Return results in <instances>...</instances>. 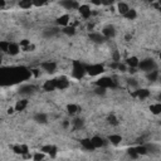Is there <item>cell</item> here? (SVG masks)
Listing matches in <instances>:
<instances>
[{
  "instance_id": "obj_15",
  "label": "cell",
  "mask_w": 161,
  "mask_h": 161,
  "mask_svg": "<svg viewBox=\"0 0 161 161\" xmlns=\"http://www.w3.org/2000/svg\"><path fill=\"white\" fill-rule=\"evenodd\" d=\"M158 77H160L158 69H155V70H151V72L146 73V78H147V80H150L151 83L157 82V80H158Z\"/></svg>"
},
{
  "instance_id": "obj_20",
  "label": "cell",
  "mask_w": 161,
  "mask_h": 161,
  "mask_svg": "<svg viewBox=\"0 0 161 161\" xmlns=\"http://www.w3.org/2000/svg\"><path fill=\"white\" fill-rule=\"evenodd\" d=\"M33 92H34V87L30 86V84H25V86H23V87L20 88V91H19V93L23 94V96H29V94H31Z\"/></svg>"
},
{
  "instance_id": "obj_8",
  "label": "cell",
  "mask_w": 161,
  "mask_h": 161,
  "mask_svg": "<svg viewBox=\"0 0 161 161\" xmlns=\"http://www.w3.org/2000/svg\"><path fill=\"white\" fill-rule=\"evenodd\" d=\"M89 140H91V143H92V146H93L94 150H96V148H99V147H103L104 143H106L104 138L101 137V136H93V137H91Z\"/></svg>"
},
{
  "instance_id": "obj_22",
  "label": "cell",
  "mask_w": 161,
  "mask_h": 161,
  "mask_svg": "<svg viewBox=\"0 0 161 161\" xmlns=\"http://www.w3.org/2000/svg\"><path fill=\"white\" fill-rule=\"evenodd\" d=\"M18 6L20 9H23V10H29L30 8H33V1H30V0H23L20 3H18Z\"/></svg>"
},
{
  "instance_id": "obj_21",
  "label": "cell",
  "mask_w": 161,
  "mask_h": 161,
  "mask_svg": "<svg viewBox=\"0 0 161 161\" xmlns=\"http://www.w3.org/2000/svg\"><path fill=\"white\" fill-rule=\"evenodd\" d=\"M44 91H54L55 89V79H48L43 84Z\"/></svg>"
},
{
  "instance_id": "obj_28",
  "label": "cell",
  "mask_w": 161,
  "mask_h": 161,
  "mask_svg": "<svg viewBox=\"0 0 161 161\" xmlns=\"http://www.w3.org/2000/svg\"><path fill=\"white\" fill-rule=\"evenodd\" d=\"M94 93H96V94H98V96H104V94L107 93V89H106V88H102V87L96 86V88H94Z\"/></svg>"
},
{
  "instance_id": "obj_12",
  "label": "cell",
  "mask_w": 161,
  "mask_h": 161,
  "mask_svg": "<svg viewBox=\"0 0 161 161\" xmlns=\"http://www.w3.org/2000/svg\"><path fill=\"white\" fill-rule=\"evenodd\" d=\"M91 75H99L102 72H103V67L101 65V64H92L89 68H88V70H87Z\"/></svg>"
},
{
  "instance_id": "obj_3",
  "label": "cell",
  "mask_w": 161,
  "mask_h": 161,
  "mask_svg": "<svg viewBox=\"0 0 161 161\" xmlns=\"http://www.w3.org/2000/svg\"><path fill=\"white\" fill-rule=\"evenodd\" d=\"M57 25L62 26V28H65V26L70 25V16H69V14H67V13L60 14L57 18Z\"/></svg>"
},
{
  "instance_id": "obj_2",
  "label": "cell",
  "mask_w": 161,
  "mask_h": 161,
  "mask_svg": "<svg viewBox=\"0 0 161 161\" xmlns=\"http://www.w3.org/2000/svg\"><path fill=\"white\" fill-rule=\"evenodd\" d=\"M77 10H78L79 15L82 16V19H84V20H88L91 18V15H92V9H91V6L88 4H79Z\"/></svg>"
},
{
  "instance_id": "obj_23",
  "label": "cell",
  "mask_w": 161,
  "mask_h": 161,
  "mask_svg": "<svg viewBox=\"0 0 161 161\" xmlns=\"http://www.w3.org/2000/svg\"><path fill=\"white\" fill-rule=\"evenodd\" d=\"M123 18L127 19V20H135V19L137 18V11H136L135 9H131V8H130V10L123 15Z\"/></svg>"
},
{
  "instance_id": "obj_24",
  "label": "cell",
  "mask_w": 161,
  "mask_h": 161,
  "mask_svg": "<svg viewBox=\"0 0 161 161\" xmlns=\"http://www.w3.org/2000/svg\"><path fill=\"white\" fill-rule=\"evenodd\" d=\"M150 111H151V113H153V114H158V113L161 112V103H160V102L151 103V106H150Z\"/></svg>"
},
{
  "instance_id": "obj_14",
  "label": "cell",
  "mask_w": 161,
  "mask_h": 161,
  "mask_svg": "<svg viewBox=\"0 0 161 161\" xmlns=\"http://www.w3.org/2000/svg\"><path fill=\"white\" fill-rule=\"evenodd\" d=\"M20 52V47L19 44L14 43V42H9V48H8V53L10 55H16Z\"/></svg>"
},
{
  "instance_id": "obj_16",
  "label": "cell",
  "mask_w": 161,
  "mask_h": 161,
  "mask_svg": "<svg viewBox=\"0 0 161 161\" xmlns=\"http://www.w3.org/2000/svg\"><path fill=\"white\" fill-rule=\"evenodd\" d=\"M60 6H63L65 10H73V9H78L79 3H75V1H62Z\"/></svg>"
},
{
  "instance_id": "obj_26",
  "label": "cell",
  "mask_w": 161,
  "mask_h": 161,
  "mask_svg": "<svg viewBox=\"0 0 161 161\" xmlns=\"http://www.w3.org/2000/svg\"><path fill=\"white\" fill-rule=\"evenodd\" d=\"M44 157H45V153H44V152H42V151H35V152L31 155L33 161H43V160H44Z\"/></svg>"
},
{
  "instance_id": "obj_1",
  "label": "cell",
  "mask_w": 161,
  "mask_h": 161,
  "mask_svg": "<svg viewBox=\"0 0 161 161\" xmlns=\"http://www.w3.org/2000/svg\"><path fill=\"white\" fill-rule=\"evenodd\" d=\"M140 70H142L143 73H148L151 70H155L157 69V64L153 59L148 58V59H143V60H140L138 63V67H137Z\"/></svg>"
},
{
  "instance_id": "obj_11",
  "label": "cell",
  "mask_w": 161,
  "mask_h": 161,
  "mask_svg": "<svg viewBox=\"0 0 161 161\" xmlns=\"http://www.w3.org/2000/svg\"><path fill=\"white\" fill-rule=\"evenodd\" d=\"M138 63H140V59L137 57H135V55L127 58V60L125 62V64L127 65V68H133V69H137Z\"/></svg>"
},
{
  "instance_id": "obj_6",
  "label": "cell",
  "mask_w": 161,
  "mask_h": 161,
  "mask_svg": "<svg viewBox=\"0 0 161 161\" xmlns=\"http://www.w3.org/2000/svg\"><path fill=\"white\" fill-rule=\"evenodd\" d=\"M40 68L48 73H54L57 70V63L55 62H52V60H45L40 64Z\"/></svg>"
},
{
  "instance_id": "obj_4",
  "label": "cell",
  "mask_w": 161,
  "mask_h": 161,
  "mask_svg": "<svg viewBox=\"0 0 161 161\" xmlns=\"http://www.w3.org/2000/svg\"><path fill=\"white\" fill-rule=\"evenodd\" d=\"M101 34L104 36V39L107 40V39H111V38H113L114 35H116V29H114V26L113 25H106L102 30H101Z\"/></svg>"
},
{
  "instance_id": "obj_19",
  "label": "cell",
  "mask_w": 161,
  "mask_h": 161,
  "mask_svg": "<svg viewBox=\"0 0 161 161\" xmlns=\"http://www.w3.org/2000/svg\"><path fill=\"white\" fill-rule=\"evenodd\" d=\"M128 10H130V5H128L127 3L121 1V3H118V4H117V11H118L122 16H123Z\"/></svg>"
},
{
  "instance_id": "obj_27",
  "label": "cell",
  "mask_w": 161,
  "mask_h": 161,
  "mask_svg": "<svg viewBox=\"0 0 161 161\" xmlns=\"http://www.w3.org/2000/svg\"><path fill=\"white\" fill-rule=\"evenodd\" d=\"M67 109H68V113L69 114H77V112L79 111V107L77 104H74V103H70V104H68Z\"/></svg>"
},
{
  "instance_id": "obj_29",
  "label": "cell",
  "mask_w": 161,
  "mask_h": 161,
  "mask_svg": "<svg viewBox=\"0 0 161 161\" xmlns=\"http://www.w3.org/2000/svg\"><path fill=\"white\" fill-rule=\"evenodd\" d=\"M108 121H109V123L113 125V126H117V125L119 123V122H118V118H117L113 113H111V114L108 116Z\"/></svg>"
},
{
  "instance_id": "obj_17",
  "label": "cell",
  "mask_w": 161,
  "mask_h": 161,
  "mask_svg": "<svg viewBox=\"0 0 161 161\" xmlns=\"http://www.w3.org/2000/svg\"><path fill=\"white\" fill-rule=\"evenodd\" d=\"M108 141H109L112 145L117 146V145H119V143L122 142V136L118 135V133H111V135L108 136Z\"/></svg>"
},
{
  "instance_id": "obj_13",
  "label": "cell",
  "mask_w": 161,
  "mask_h": 161,
  "mask_svg": "<svg viewBox=\"0 0 161 161\" xmlns=\"http://www.w3.org/2000/svg\"><path fill=\"white\" fill-rule=\"evenodd\" d=\"M98 87H102V88H109V87H112L113 86V80L111 79V78H106V77H103V78H101V79H98V82L96 83Z\"/></svg>"
},
{
  "instance_id": "obj_10",
  "label": "cell",
  "mask_w": 161,
  "mask_h": 161,
  "mask_svg": "<svg viewBox=\"0 0 161 161\" xmlns=\"http://www.w3.org/2000/svg\"><path fill=\"white\" fill-rule=\"evenodd\" d=\"M28 106H29V101H28L26 98H23V99L16 101V103L14 104V109L18 111V112H21V111H24Z\"/></svg>"
},
{
  "instance_id": "obj_7",
  "label": "cell",
  "mask_w": 161,
  "mask_h": 161,
  "mask_svg": "<svg viewBox=\"0 0 161 161\" xmlns=\"http://www.w3.org/2000/svg\"><path fill=\"white\" fill-rule=\"evenodd\" d=\"M89 39H91V42H93V43H96V44H102V43H104V36L101 34V31H92L91 34H89Z\"/></svg>"
},
{
  "instance_id": "obj_25",
  "label": "cell",
  "mask_w": 161,
  "mask_h": 161,
  "mask_svg": "<svg viewBox=\"0 0 161 161\" xmlns=\"http://www.w3.org/2000/svg\"><path fill=\"white\" fill-rule=\"evenodd\" d=\"M80 145L83 146V148L84 150H87V151H93L94 148H93V146H92V143H91V140L89 138H83L82 141H80Z\"/></svg>"
},
{
  "instance_id": "obj_5",
  "label": "cell",
  "mask_w": 161,
  "mask_h": 161,
  "mask_svg": "<svg viewBox=\"0 0 161 161\" xmlns=\"http://www.w3.org/2000/svg\"><path fill=\"white\" fill-rule=\"evenodd\" d=\"M133 96L137 97L138 99L143 101V99H147V98L151 96V92H150L147 88H137V89H135Z\"/></svg>"
},
{
  "instance_id": "obj_30",
  "label": "cell",
  "mask_w": 161,
  "mask_h": 161,
  "mask_svg": "<svg viewBox=\"0 0 161 161\" xmlns=\"http://www.w3.org/2000/svg\"><path fill=\"white\" fill-rule=\"evenodd\" d=\"M6 4H8L6 1H4V0H0V10H3V9L6 6Z\"/></svg>"
},
{
  "instance_id": "obj_9",
  "label": "cell",
  "mask_w": 161,
  "mask_h": 161,
  "mask_svg": "<svg viewBox=\"0 0 161 161\" xmlns=\"http://www.w3.org/2000/svg\"><path fill=\"white\" fill-rule=\"evenodd\" d=\"M33 119L39 123V125H45L48 122V114L44 113V112H36L34 116H33Z\"/></svg>"
},
{
  "instance_id": "obj_18",
  "label": "cell",
  "mask_w": 161,
  "mask_h": 161,
  "mask_svg": "<svg viewBox=\"0 0 161 161\" xmlns=\"http://www.w3.org/2000/svg\"><path fill=\"white\" fill-rule=\"evenodd\" d=\"M70 125L73 126V128H74V130L79 131L80 128H83V126H84V121H83V118L75 117L73 121H70Z\"/></svg>"
}]
</instances>
